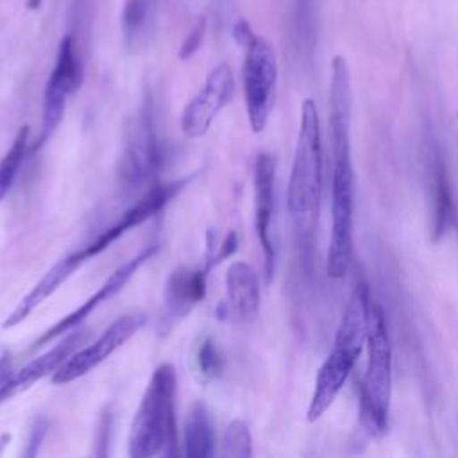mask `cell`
Instances as JSON below:
<instances>
[{
  "label": "cell",
  "instance_id": "3",
  "mask_svg": "<svg viewBox=\"0 0 458 458\" xmlns=\"http://www.w3.org/2000/svg\"><path fill=\"white\" fill-rule=\"evenodd\" d=\"M177 374L172 363H161L141 395L129 431V454L150 458L177 453L175 429Z\"/></svg>",
  "mask_w": 458,
  "mask_h": 458
},
{
  "label": "cell",
  "instance_id": "4",
  "mask_svg": "<svg viewBox=\"0 0 458 458\" xmlns=\"http://www.w3.org/2000/svg\"><path fill=\"white\" fill-rule=\"evenodd\" d=\"M367 367L360 386V428L379 437L388 428L392 397V344L383 308L370 301L367 329Z\"/></svg>",
  "mask_w": 458,
  "mask_h": 458
},
{
  "label": "cell",
  "instance_id": "11",
  "mask_svg": "<svg viewBox=\"0 0 458 458\" xmlns=\"http://www.w3.org/2000/svg\"><path fill=\"white\" fill-rule=\"evenodd\" d=\"M234 95V75L227 63H218L206 77L197 95L184 106L181 114V131L186 138H202L216 114L231 102Z\"/></svg>",
  "mask_w": 458,
  "mask_h": 458
},
{
  "label": "cell",
  "instance_id": "19",
  "mask_svg": "<svg viewBox=\"0 0 458 458\" xmlns=\"http://www.w3.org/2000/svg\"><path fill=\"white\" fill-rule=\"evenodd\" d=\"M182 444L184 454L188 458H211L216 453V437H215V424L208 406L197 401L186 419L182 429Z\"/></svg>",
  "mask_w": 458,
  "mask_h": 458
},
{
  "label": "cell",
  "instance_id": "12",
  "mask_svg": "<svg viewBox=\"0 0 458 458\" xmlns=\"http://www.w3.org/2000/svg\"><path fill=\"white\" fill-rule=\"evenodd\" d=\"M191 177H184L179 181L165 182V184H152V188L138 199L136 204H132L114 224L106 227L100 234H97L86 247L79 249L81 259L86 263L104 252L113 242H116L120 236L129 233L131 229L141 225L143 222L150 220L156 213H159L190 181Z\"/></svg>",
  "mask_w": 458,
  "mask_h": 458
},
{
  "label": "cell",
  "instance_id": "15",
  "mask_svg": "<svg viewBox=\"0 0 458 458\" xmlns=\"http://www.w3.org/2000/svg\"><path fill=\"white\" fill-rule=\"evenodd\" d=\"M86 329H77L70 335H64L63 340H59L54 347L45 351L43 354L36 356L29 363H25L21 369L13 370L11 376L4 383V397L5 401L13 399L14 395L29 390L32 385L41 381L47 376H52L88 338Z\"/></svg>",
  "mask_w": 458,
  "mask_h": 458
},
{
  "label": "cell",
  "instance_id": "26",
  "mask_svg": "<svg viewBox=\"0 0 458 458\" xmlns=\"http://www.w3.org/2000/svg\"><path fill=\"white\" fill-rule=\"evenodd\" d=\"M41 4H43V0H27V7H29L30 11L39 9V7H41Z\"/></svg>",
  "mask_w": 458,
  "mask_h": 458
},
{
  "label": "cell",
  "instance_id": "9",
  "mask_svg": "<svg viewBox=\"0 0 458 458\" xmlns=\"http://www.w3.org/2000/svg\"><path fill=\"white\" fill-rule=\"evenodd\" d=\"M82 61L77 50L75 38L66 34L57 48L54 68L47 79L43 89V116H41V136L39 145H43L50 134L61 123L68 98L82 84Z\"/></svg>",
  "mask_w": 458,
  "mask_h": 458
},
{
  "label": "cell",
  "instance_id": "13",
  "mask_svg": "<svg viewBox=\"0 0 458 458\" xmlns=\"http://www.w3.org/2000/svg\"><path fill=\"white\" fill-rule=\"evenodd\" d=\"M254 225L263 250L265 276L270 283L277 263V247L272 234L276 206V159L268 152H259L254 161Z\"/></svg>",
  "mask_w": 458,
  "mask_h": 458
},
{
  "label": "cell",
  "instance_id": "5",
  "mask_svg": "<svg viewBox=\"0 0 458 458\" xmlns=\"http://www.w3.org/2000/svg\"><path fill=\"white\" fill-rule=\"evenodd\" d=\"M233 36L238 45L245 48L242 68L245 111L252 132L258 134L267 127L276 104L277 59L268 41L254 34L245 20L234 23Z\"/></svg>",
  "mask_w": 458,
  "mask_h": 458
},
{
  "label": "cell",
  "instance_id": "2",
  "mask_svg": "<svg viewBox=\"0 0 458 458\" xmlns=\"http://www.w3.org/2000/svg\"><path fill=\"white\" fill-rule=\"evenodd\" d=\"M369 310V284L363 277H360L345 302L340 324L335 333L333 347L317 372L315 388L306 410V419L310 422L318 420L329 410L344 388L347 377L351 376L361 352L363 342L367 340Z\"/></svg>",
  "mask_w": 458,
  "mask_h": 458
},
{
  "label": "cell",
  "instance_id": "14",
  "mask_svg": "<svg viewBox=\"0 0 458 458\" xmlns=\"http://www.w3.org/2000/svg\"><path fill=\"white\" fill-rule=\"evenodd\" d=\"M159 250V243L154 242L147 247H143L136 256H132L131 259H127L123 265H120L100 286L98 290L89 295L81 306H77L73 311H70L68 315H64L61 320H57L54 326H50L47 331H43V335L34 342V347L45 345L50 340H55L59 336H63L64 333L75 329L81 326V322L91 315L100 304H104L106 301H109L111 297H114L120 290H123V286L129 283V279Z\"/></svg>",
  "mask_w": 458,
  "mask_h": 458
},
{
  "label": "cell",
  "instance_id": "1",
  "mask_svg": "<svg viewBox=\"0 0 458 458\" xmlns=\"http://www.w3.org/2000/svg\"><path fill=\"white\" fill-rule=\"evenodd\" d=\"M322 195V138L317 104L306 98L301 107L295 154L288 179L286 206L297 245L308 254L313 243Z\"/></svg>",
  "mask_w": 458,
  "mask_h": 458
},
{
  "label": "cell",
  "instance_id": "7",
  "mask_svg": "<svg viewBox=\"0 0 458 458\" xmlns=\"http://www.w3.org/2000/svg\"><path fill=\"white\" fill-rule=\"evenodd\" d=\"M166 159V143L159 136L152 100L147 98L125 129L116 174L132 190L154 182Z\"/></svg>",
  "mask_w": 458,
  "mask_h": 458
},
{
  "label": "cell",
  "instance_id": "17",
  "mask_svg": "<svg viewBox=\"0 0 458 458\" xmlns=\"http://www.w3.org/2000/svg\"><path fill=\"white\" fill-rule=\"evenodd\" d=\"M84 263L81 261L77 250L66 254L64 258H61L57 263H54L45 276L21 297V301L14 306V310L5 317V320L2 322L4 329H11L18 324H21L39 304H43L52 293H55V290L68 281L73 272L77 268H81Z\"/></svg>",
  "mask_w": 458,
  "mask_h": 458
},
{
  "label": "cell",
  "instance_id": "20",
  "mask_svg": "<svg viewBox=\"0 0 458 458\" xmlns=\"http://www.w3.org/2000/svg\"><path fill=\"white\" fill-rule=\"evenodd\" d=\"M27 145H29V125H21L18 129L11 147L0 159V202L18 175V170H20L25 152H27Z\"/></svg>",
  "mask_w": 458,
  "mask_h": 458
},
{
  "label": "cell",
  "instance_id": "24",
  "mask_svg": "<svg viewBox=\"0 0 458 458\" xmlns=\"http://www.w3.org/2000/svg\"><path fill=\"white\" fill-rule=\"evenodd\" d=\"M45 429H47L45 424H36V428L30 431V440H29L30 449L27 451V454H36L38 453V445L41 442V437L45 435Z\"/></svg>",
  "mask_w": 458,
  "mask_h": 458
},
{
  "label": "cell",
  "instance_id": "25",
  "mask_svg": "<svg viewBox=\"0 0 458 458\" xmlns=\"http://www.w3.org/2000/svg\"><path fill=\"white\" fill-rule=\"evenodd\" d=\"M11 372H13V367H11L9 360H7V358H2V360H0V404L5 403V397H4V383H5V379L9 377Z\"/></svg>",
  "mask_w": 458,
  "mask_h": 458
},
{
  "label": "cell",
  "instance_id": "18",
  "mask_svg": "<svg viewBox=\"0 0 458 458\" xmlns=\"http://www.w3.org/2000/svg\"><path fill=\"white\" fill-rule=\"evenodd\" d=\"M227 310L238 320H252L259 313V279L247 261H234L225 272Z\"/></svg>",
  "mask_w": 458,
  "mask_h": 458
},
{
  "label": "cell",
  "instance_id": "22",
  "mask_svg": "<svg viewBox=\"0 0 458 458\" xmlns=\"http://www.w3.org/2000/svg\"><path fill=\"white\" fill-rule=\"evenodd\" d=\"M222 456L225 458H249L252 456V435L249 426L240 420L233 419L222 435Z\"/></svg>",
  "mask_w": 458,
  "mask_h": 458
},
{
  "label": "cell",
  "instance_id": "16",
  "mask_svg": "<svg viewBox=\"0 0 458 458\" xmlns=\"http://www.w3.org/2000/svg\"><path fill=\"white\" fill-rule=\"evenodd\" d=\"M211 265L206 263L200 268L177 267L165 283L163 302L165 311L170 318H181L188 315L208 292V276Z\"/></svg>",
  "mask_w": 458,
  "mask_h": 458
},
{
  "label": "cell",
  "instance_id": "8",
  "mask_svg": "<svg viewBox=\"0 0 458 458\" xmlns=\"http://www.w3.org/2000/svg\"><path fill=\"white\" fill-rule=\"evenodd\" d=\"M422 166L429 202V233L433 242H440L449 233L458 231V202L445 150L429 127H426L422 140Z\"/></svg>",
  "mask_w": 458,
  "mask_h": 458
},
{
  "label": "cell",
  "instance_id": "21",
  "mask_svg": "<svg viewBox=\"0 0 458 458\" xmlns=\"http://www.w3.org/2000/svg\"><path fill=\"white\" fill-rule=\"evenodd\" d=\"M195 369L202 383L218 379L224 372V354L213 336H204L195 351Z\"/></svg>",
  "mask_w": 458,
  "mask_h": 458
},
{
  "label": "cell",
  "instance_id": "23",
  "mask_svg": "<svg viewBox=\"0 0 458 458\" xmlns=\"http://www.w3.org/2000/svg\"><path fill=\"white\" fill-rule=\"evenodd\" d=\"M204 32H206V21L200 20V21L190 30V34L186 36V39H184V43H182V47H181V50H179V57H181V59H188V57H191V55L199 50V47H200V43H202V39H204Z\"/></svg>",
  "mask_w": 458,
  "mask_h": 458
},
{
  "label": "cell",
  "instance_id": "6",
  "mask_svg": "<svg viewBox=\"0 0 458 458\" xmlns=\"http://www.w3.org/2000/svg\"><path fill=\"white\" fill-rule=\"evenodd\" d=\"M331 236L326 258L327 276L333 279L344 277L354 258V195L356 177L352 166L351 145L331 148Z\"/></svg>",
  "mask_w": 458,
  "mask_h": 458
},
{
  "label": "cell",
  "instance_id": "10",
  "mask_svg": "<svg viewBox=\"0 0 458 458\" xmlns=\"http://www.w3.org/2000/svg\"><path fill=\"white\" fill-rule=\"evenodd\" d=\"M145 322L147 318L143 313H131V315L118 317L114 322L107 326V329L98 338L89 342L86 347L77 349L52 374V383L66 385L86 376L102 361H106L113 352H116L132 335H136L145 326Z\"/></svg>",
  "mask_w": 458,
  "mask_h": 458
}]
</instances>
